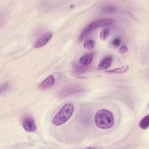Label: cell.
Returning <instances> with one entry per match:
<instances>
[{"label":"cell","instance_id":"11","mask_svg":"<svg viewBox=\"0 0 149 149\" xmlns=\"http://www.w3.org/2000/svg\"><path fill=\"white\" fill-rule=\"evenodd\" d=\"M83 47L84 48L87 49H92L94 48V41L92 40H87L84 45H83Z\"/></svg>","mask_w":149,"mask_h":149},{"label":"cell","instance_id":"6","mask_svg":"<svg viewBox=\"0 0 149 149\" xmlns=\"http://www.w3.org/2000/svg\"><path fill=\"white\" fill-rule=\"evenodd\" d=\"M55 83V79L54 76L49 75L39 84L38 87L41 90L48 89L52 87L54 85Z\"/></svg>","mask_w":149,"mask_h":149},{"label":"cell","instance_id":"1","mask_svg":"<svg viewBox=\"0 0 149 149\" xmlns=\"http://www.w3.org/2000/svg\"><path fill=\"white\" fill-rule=\"evenodd\" d=\"M94 121L98 127L102 129H108L113 126L115 119L111 111L106 109H102L96 112Z\"/></svg>","mask_w":149,"mask_h":149},{"label":"cell","instance_id":"14","mask_svg":"<svg viewBox=\"0 0 149 149\" xmlns=\"http://www.w3.org/2000/svg\"><path fill=\"white\" fill-rule=\"evenodd\" d=\"M127 51V48L125 45L121 46L119 49V52L120 54H125Z\"/></svg>","mask_w":149,"mask_h":149},{"label":"cell","instance_id":"12","mask_svg":"<svg viewBox=\"0 0 149 149\" xmlns=\"http://www.w3.org/2000/svg\"><path fill=\"white\" fill-rule=\"evenodd\" d=\"M109 31L108 29H104L103 31H102V32L100 33V37L101 40H105L109 36Z\"/></svg>","mask_w":149,"mask_h":149},{"label":"cell","instance_id":"10","mask_svg":"<svg viewBox=\"0 0 149 149\" xmlns=\"http://www.w3.org/2000/svg\"><path fill=\"white\" fill-rule=\"evenodd\" d=\"M139 127L142 129H146L149 126V115H147L143 117L139 123Z\"/></svg>","mask_w":149,"mask_h":149},{"label":"cell","instance_id":"3","mask_svg":"<svg viewBox=\"0 0 149 149\" xmlns=\"http://www.w3.org/2000/svg\"><path fill=\"white\" fill-rule=\"evenodd\" d=\"M113 22V20L111 19H101L94 21L93 22L88 24L82 31L79 39L81 41L90 31L100 27L106 26L111 24Z\"/></svg>","mask_w":149,"mask_h":149},{"label":"cell","instance_id":"13","mask_svg":"<svg viewBox=\"0 0 149 149\" xmlns=\"http://www.w3.org/2000/svg\"><path fill=\"white\" fill-rule=\"evenodd\" d=\"M120 42H121V39L120 38L118 37V38H115L113 40V41H112V44L113 46L118 47L120 44Z\"/></svg>","mask_w":149,"mask_h":149},{"label":"cell","instance_id":"2","mask_svg":"<svg viewBox=\"0 0 149 149\" xmlns=\"http://www.w3.org/2000/svg\"><path fill=\"white\" fill-rule=\"evenodd\" d=\"M74 108V105L72 103L65 104L52 119V123L53 125L61 126L66 122L72 116Z\"/></svg>","mask_w":149,"mask_h":149},{"label":"cell","instance_id":"4","mask_svg":"<svg viewBox=\"0 0 149 149\" xmlns=\"http://www.w3.org/2000/svg\"><path fill=\"white\" fill-rule=\"evenodd\" d=\"M52 37V33L51 32H46L36 40L34 44V47L35 48H39L44 46L51 39Z\"/></svg>","mask_w":149,"mask_h":149},{"label":"cell","instance_id":"8","mask_svg":"<svg viewBox=\"0 0 149 149\" xmlns=\"http://www.w3.org/2000/svg\"><path fill=\"white\" fill-rule=\"evenodd\" d=\"M93 55L91 53L87 54L81 56V58H80L79 62L80 64L82 65H84V66L88 65L91 63L93 61Z\"/></svg>","mask_w":149,"mask_h":149},{"label":"cell","instance_id":"5","mask_svg":"<svg viewBox=\"0 0 149 149\" xmlns=\"http://www.w3.org/2000/svg\"><path fill=\"white\" fill-rule=\"evenodd\" d=\"M24 129L28 132H34L36 130V125L33 118L31 116L24 118L22 123Z\"/></svg>","mask_w":149,"mask_h":149},{"label":"cell","instance_id":"15","mask_svg":"<svg viewBox=\"0 0 149 149\" xmlns=\"http://www.w3.org/2000/svg\"><path fill=\"white\" fill-rule=\"evenodd\" d=\"M8 83H3L1 84V93L2 94L3 91H5V90L8 88Z\"/></svg>","mask_w":149,"mask_h":149},{"label":"cell","instance_id":"7","mask_svg":"<svg viewBox=\"0 0 149 149\" xmlns=\"http://www.w3.org/2000/svg\"><path fill=\"white\" fill-rule=\"evenodd\" d=\"M112 61V58L111 56H107L104 57L100 62L98 66V69L100 70L108 69L110 67Z\"/></svg>","mask_w":149,"mask_h":149},{"label":"cell","instance_id":"9","mask_svg":"<svg viewBox=\"0 0 149 149\" xmlns=\"http://www.w3.org/2000/svg\"><path fill=\"white\" fill-rule=\"evenodd\" d=\"M129 69V65H125L122 66V67L117 68L115 69H113L109 70L106 71V72L108 73H118V74H120V73H123L127 72Z\"/></svg>","mask_w":149,"mask_h":149}]
</instances>
